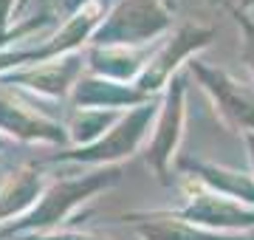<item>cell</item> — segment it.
I'll use <instances>...</instances> for the list:
<instances>
[{
	"label": "cell",
	"mask_w": 254,
	"mask_h": 240,
	"mask_svg": "<svg viewBox=\"0 0 254 240\" xmlns=\"http://www.w3.org/2000/svg\"><path fill=\"white\" fill-rule=\"evenodd\" d=\"M0 133L17 136L23 141H63L60 124L37 113L34 99H20L9 85L0 82Z\"/></svg>",
	"instance_id": "cell-2"
},
{
	"label": "cell",
	"mask_w": 254,
	"mask_h": 240,
	"mask_svg": "<svg viewBox=\"0 0 254 240\" xmlns=\"http://www.w3.org/2000/svg\"><path fill=\"white\" fill-rule=\"evenodd\" d=\"M14 11H17V0H0V37L6 34V26Z\"/></svg>",
	"instance_id": "cell-7"
},
{
	"label": "cell",
	"mask_w": 254,
	"mask_h": 240,
	"mask_svg": "<svg viewBox=\"0 0 254 240\" xmlns=\"http://www.w3.org/2000/svg\"><path fill=\"white\" fill-rule=\"evenodd\" d=\"M79 60H57V62H37V65H26L17 71L0 76L3 85H20L31 93H43V96H65L68 88L73 85L76 74H79Z\"/></svg>",
	"instance_id": "cell-3"
},
{
	"label": "cell",
	"mask_w": 254,
	"mask_h": 240,
	"mask_svg": "<svg viewBox=\"0 0 254 240\" xmlns=\"http://www.w3.org/2000/svg\"><path fill=\"white\" fill-rule=\"evenodd\" d=\"M46 181L37 170H17L11 173L9 181L0 186V223L6 221H17L26 212L34 209V203L40 201V195L46 192L43 189Z\"/></svg>",
	"instance_id": "cell-5"
},
{
	"label": "cell",
	"mask_w": 254,
	"mask_h": 240,
	"mask_svg": "<svg viewBox=\"0 0 254 240\" xmlns=\"http://www.w3.org/2000/svg\"><path fill=\"white\" fill-rule=\"evenodd\" d=\"M144 119H147V113H136V116H130L127 121H122V124L110 133L108 139L93 141L91 147L79 150V153H60L57 158H73V161H105V158L130 153V150H133V144L138 141V136H141Z\"/></svg>",
	"instance_id": "cell-6"
},
{
	"label": "cell",
	"mask_w": 254,
	"mask_h": 240,
	"mask_svg": "<svg viewBox=\"0 0 254 240\" xmlns=\"http://www.w3.org/2000/svg\"><path fill=\"white\" fill-rule=\"evenodd\" d=\"M0 153H3V139H0Z\"/></svg>",
	"instance_id": "cell-9"
},
{
	"label": "cell",
	"mask_w": 254,
	"mask_h": 240,
	"mask_svg": "<svg viewBox=\"0 0 254 240\" xmlns=\"http://www.w3.org/2000/svg\"><path fill=\"white\" fill-rule=\"evenodd\" d=\"M113 176L108 173H96V176H85V178H73V181H60V184L48 186L46 192L40 195V201L34 203V209L26 212L17 221L0 226V240L11 238V235H43L46 229H54L57 223H63L68 218L73 206L79 201H85L91 192H96L99 186H105Z\"/></svg>",
	"instance_id": "cell-1"
},
{
	"label": "cell",
	"mask_w": 254,
	"mask_h": 240,
	"mask_svg": "<svg viewBox=\"0 0 254 240\" xmlns=\"http://www.w3.org/2000/svg\"><path fill=\"white\" fill-rule=\"evenodd\" d=\"M26 6H28V0H20V3H17V11H14V14H20V11L26 9Z\"/></svg>",
	"instance_id": "cell-8"
},
{
	"label": "cell",
	"mask_w": 254,
	"mask_h": 240,
	"mask_svg": "<svg viewBox=\"0 0 254 240\" xmlns=\"http://www.w3.org/2000/svg\"><path fill=\"white\" fill-rule=\"evenodd\" d=\"M158 23H161V14L155 11L150 0H125L102 26L96 40L99 43H133L144 34H153Z\"/></svg>",
	"instance_id": "cell-4"
}]
</instances>
